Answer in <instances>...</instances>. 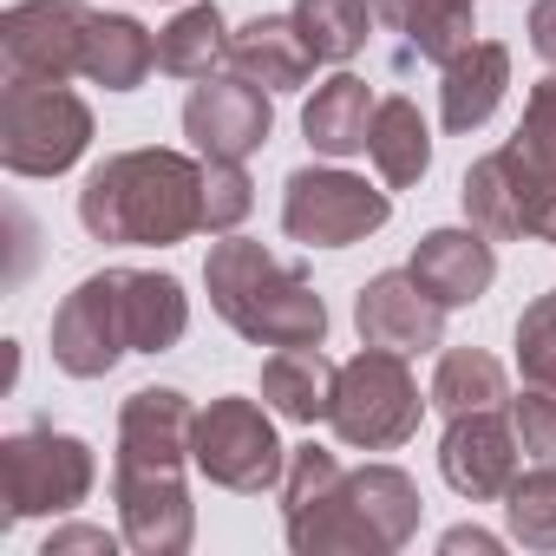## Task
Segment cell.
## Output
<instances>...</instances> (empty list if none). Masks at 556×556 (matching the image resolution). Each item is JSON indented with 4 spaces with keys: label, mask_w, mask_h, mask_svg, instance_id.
Instances as JSON below:
<instances>
[{
    "label": "cell",
    "mask_w": 556,
    "mask_h": 556,
    "mask_svg": "<svg viewBox=\"0 0 556 556\" xmlns=\"http://www.w3.org/2000/svg\"><path fill=\"white\" fill-rule=\"evenodd\" d=\"M190 400L170 387H144L125 400L118 413V517H125V543L144 556H177L190 549V491H184V458H190Z\"/></svg>",
    "instance_id": "6da1fadb"
},
{
    "label": "cell",
    "mask_w": 556,
    "mask_h": 556,
    "mask_svg": "<svg viewBox=\"0 0 556 556\" xmlns=\"http://www.w3.org/2000/svg\"><path fill=\"white\" fill-rule=\"evenodd\" d=\"M79 223L99 242L170 249L203 229V164L184 151H118L86 177Z\"/></svg>",
    "instance_id": "7a4b0ae2"
},
{
    "label": "cell",
    "mask_w": 556,
    "mask_h": 556,
    "mask_svg": "<svg viewBox=\"0 0 556 556\" xmlns=\"http://www.w3.org/2000/svg\"><path fill=\"white\" fill-rule=\"evenodd\" d=\"M203 282H210V308L255 348H321L328 334V308L308 289V275L249 236H223L210 249Z\"/></svg>",
    "instance_id": "3957f363"
},
{
    "label": "cell",
    "mask_w": 556,
    "mask_h": 556,
    "mask_svg": "<svg viewBox=\"0 0 556 556\" xmlns=\"http://www.w3.org/2000/svg\"><path fill=\"white\" fill-rule=\"evenodd\" d=\"M92 144V112L66 79H14L0 92V157L21 177H60Z\"/></svg>",
    "instance_id": "277c9868"
},
{
    "label": "cell",
    "mask_w": 556,
    "mask_h": 556,
    "mask_svg": "<svg viewBox=\"0 0 556 556\" xmlns=\"http://www.w3.org/2000/svg\"><path fill=\"white\" fill-rule=\"evenodd\" d=\"M419 380L406 374V354L393 348H361L348 367H341V387H334V432L341 445L354 452H393L419 432Z\"/></svg>",
    "instance_id": "5b68a950"
},
{
    "label": "cell",
    "mask_w": 556,
    "mask_h": 556,
    "mask_svg": "<svg viewBox=\"0 0 556 556\" xmlns=\"http://www.w3.org/2000/svg\"><path fill=\"white\" fill-rule=\"evenodd\" d=\"M282 517H289V543H295L302 556H334V549H367V556H380L374 530H367L361 510H354V491H348L341 458L321 452V445L289 452V471H282Z\"/></svg>",
    "instance_id": "8992f818"
},
{
    "label": "cell",
    "mask_w": 556,
    "mask_h": 556,
    "mask_svg": "<svg viewBox=\"0 0 556 556\" xmlns=\"http://www.w3.org/2000/svg\"><path fill=\"white\" fill-rule=\"evenodd\" d=\"M190 465L223 491H268L282 484L289 452L255 400H210V413L190 426Z\"/></svg>",
    "instance_id": "52a82bcc"
},
{
    "label": "cell",
    "mask_w": 556,
    "mask_h": 556,
    "mask_svg": "<svg viewBox=\"0 0 556 556\" xmlns=\"http://www.w3.org/2000/svg\"><path fill=\"white\" fill-rule=\"evenodd\" d=\"M99 465L73 432H14L0 445V504L8 517H47L86 504Z\"/></svg>",
    "instance_id": "ba28073f"
},
{
    "label": "cell",
    "mask_w": 556,
    "mask_h": 556,
    "mask_svg": "<svg viewBox=\"0 0 556 556\" xmlns=\"http://www.w3.org/2000/svg\"><path fill=\"white\" fill-rule=\"evenodd\" d=\"M465 216L491 242H517V236L556 242V184L517 144H504V151H491L465 170Z\"/></svg>",
    "instance_id": "9c48e42d"
},
{
    "label": "cell",
    "mask_w": 556,
    "mask_h": 556,
    "mask_svg": "<svg viewBox=\"0 0 556 556\" xmlns=\"http://www.w3.org/2000/svg\"><path fill=\"white\" fill-rule=\"evenodd\" d=\"M393 216L387 190H367V177H348V170H295L289 177V197H282V229L308 249H348L361 236H374L380 223Z\"/></svg>",
    "instance_id": "30bf717a"
},
{
    "label": "cell",
    "mask_w": 556,
    "mask_h": 556,
    "mask_svg": "<svg viewBox=\"0 0 556 556\" xmlns=\"http://www.w3.org/2000/svg\"><path fill=\"white\" fill-rule=\"evenodd\" d=\"M86 34H92L86 0H21L0 21V53H8L14 79H73L86 73Z\"/></svg>",
    "instance_id": "8fae6325"
},
{
    "label": "cell",
    "mask_w": 556,
    "mask_h": 556,
    "mask_svg": "<svg viewBox=\"0 0 556 556\" xmlns=\"http://www.w3.org/2000/svg\"><path fill=\"white\" fill-rule=\"evenodd\" d=\"M118 354H131L125 341V308H118V268L86 275L66 295V308L53 315V361L73 380H99L118 367Z\"/></svg>",
    "instance_id": "7c38bea8"
},
{
    "label": "cell",
    "mask_w": 556,
    "mask_h": 556,
    "mask_svg": "<svg viewBox=\"0 0 556 556\" xmlns=\"http://www.w3.org/2000/svg\"><path fill=\"white\" fill-rule=\"evenodd\" d=\"M439 471L458 497L471 504H491L504 497L517 478H523V445H517V426L504 419V406L491 413H458L445 445H439Z\"/></svg>",
    "instance_id": "4fadbf2b"
},
{
    "label": "cell",
    "mask_w": 556,
    "mask_h": 556,
    "mask_svg": "<svg viewBox=\"0 0 556 556\" xmlns=\"http://www.w3.org/2000/svg\"><path fill=\"white\" fill-rule=\"evenodd\" d=\"M354 328H361L367 348L426 354V348H439V334H445V302L426 295V282H419L413 268H387V275H374V282L361 289Z\"/></svg>",
    "instance_id": "5bb4252c"
},
{
    "label": "cell",
    "mask_w": 556,
    "mask_h": 556,
    "mask_svg": "<svg viewBox=\"0 0 556 556\" xmlns=\"http://www.w3.org/2000/svg\"><path fill=\"white\" fill-rule=\"evenodd\" d=\"M268 92L255 86V79H203L197 92H190V105H184V131H190V144L203 151V157H249V151H262L268 144Z\"/></svg>",
    "instance_id": "9a60e30c"
},
{
    "label": "cell",
    "mask_w": 556,
    "mask_h": 556,
    "mask_svg": "<svg viewBox=\"0 0 556 556\" xmlns=\"http://www.w3.org/2000/svg\"><path fill=\"white\" fill-rule=\"evenodd\" d=\"M406 268L426 282V295H439L445 308H465V302H478L497 282V255H491V236L478 223L471 229H432V236H419V249H413Z\"/></svg>",
    "instance_id": "2e32d148"
},
{
    "label": "cell",
    "mask_w": 556,
    "mask_h": 556,
    "mask_svg": "<svg viewBox=\"0 0 556 556\" xmlns=\"http://www.w3.org/2000/svg\"><path fill=\"white\" fill-rule=\"evenodd\" d=\"M229 66L242 79H255L262 92H289L315 73L308 40L295 34V14H255L236 40H229Z\"/></svg>",
    "instance_id": "e0dca14e"
},
{
    "label": "cell",
    "mask_w": 556,
    "mask_h": 556,
    "mask_svg": "<svg viewBox=\"0 0 556 556\" xmlns=\"http://www.w3.org/2000/svg\"><path fill=\"white\" fill-rule=\"evenodd\" d=\"M510 86V53L497 40H471L458 60H445V86H439V118L445 131H478Z\"/></svg>",
    "instance_id": "ac0fdd59"
},
{
    "label": "cell",
    "mask_w": 556,
    "mask_h": 556,
    "mask_svg": "<svg viewBox=\"0 0 556 556\" xmlns=\"http://www.w3.org/2000/svg\"><path fill=\"white\" fill-rule=\"evenodd\" d=\"M334 387H341V367L321 354V348H275L262 361V400L295 419V426H315L334 413Z\"/></svg>",
    "instance_id": "d6986e66"
},
{
    "label": "cell",
    "mask_w": 556,
    "mask_h": 556,
    "mask_svg": "<svg viewBox=\"0 0 556 556\" xmlns=\"http://www.w3.org/2000/svg\"><path fill=\"white\" fill-rule=\"evenodd\" d=\"M374 86L367 79H354V73H334L328 86H315V99L302 105V131H308V144L321 151V157H354V151H367V138H374Z\"/></svg>",
    "instance_id": "ffe728a7"
},
{
    "label": "cell",
    "mask_w": 556,
    "mask_h": 556,
    "mask_svg": "<svg viewBox=\"0 0 556 556\" xmlns=\"http://www.w3.org/2000/svg\"><path fill=\"white\" fill-rule=\"evenodd\" d=\"M348 491H354V510H361V523L374 530L380 549H400V543L419 530V484H413L400 465L348 471Z\"/></svg>",
    "instance_id": "44dd1931"
},
{
    "label": "cell",
    "mask_w": 556,
    "mask_h": 556,
    "mask_svg": "<svg viewBox=\"0 0 556 556\" xmlns=\"http://www.w3.org/2000/svg\"><path fill=\"white\" fill-rule=\"evenodd\" d=\"M374 14L413 40L419 60H458L471 47V0H374Z\"/></svg>",
    "instance_id": "7402d4cb"
},
{
    "label": "cell",
    "mask_w": 556,
    "mask_h": 556,
    "mask_svg": "<svg viewBox=\"0 0 556 556\" xmlns=\"http://www.w3.org/2000/svg\"><path fill=\"white\" fill-rule=\"evenodd\" d=\"M157 66V40L125 21V14H92V34H86V79H99L105 92H131L144 86V73Z\"/></svg>",
    "instance_id": "603a6c76"
},
{
    "label": "cell",
    "mask_w": 556,
    "mask_h": 556,
    "mask_svg": "<svg viewBox=\"0 0 556 556\" xmlns=\"http://www.w3.org/2000/svg\"><path fill=\"white\" fill-rule=\"evenodd\" d=\"M367 157H374V170H380L393 190H406V184L426 177V164H432V131H426V118H419L413 99H380Z\"/></svg>",
    "instance_id": "cb8c5ba5"
},
{
    "label": "cell",
    "mask_w": 556,
    "mask_h": 556,
    "mask_svg": "<svg viewBox=\"0 0 556 556\" xmlns=\"http://www.w3.org/2000/svg\"><path fill=\"white\" fill-rule=\"evenodd\" d=\"M229 27L223 14L210 8V0H197V8H184L164 34H157V66L170 79H216V66H229Z\"/></svg>",
    "instance_id": "d4e9b609"
},
{
    "label": "cell",
    "mask_w": 556,
    "mask_h": 556,
    "mask_svg": "<svg viewBox=\"0 0 556 556\" xmlns=\"http://www.w3.org/2000/svg\"><path fill=\"white\" fill-rule=\"evenodd\" d=\"M510 393H504V367L484 354V348H445L439 354V374H432V406L445 413V419H458V413H491V406H504Z\"/></svg>",
    "instance_id": "484cf974"
},
{
    "label": "cell",
    "mask_w": 556,
    "mask_h": 556,
    "mask_svg": "<svg viewBox=\"0 0 556 556\" xmlns=\"http://www.w3.org/2000/svg\"><path fill=\"white\" fill-rule=\"evenodd\" d=\"M374 8L367 0H295V34L308 40L315 66H341L367 47Z\"/></svg>",
    "instance_id": "4316f807"
},
{
    "label": "cell",
    "mask_w": 556,
    "mask_h": 556,
    "mask_svg": "<svg viewBox=\"0 0 556 556\" xmlns=\"http://www.w3.org/2000/svg\"><path fill=\"white\" fill-rule=\"evenodd\" d=\"M504 517L510 536L530 549H556V465H530L510 491H504Z\"/></svg>",
    "instance_id": "83f0119b"
},
{
    "label": "cell",
    "mask_w": 556,
    "mask_h": 556,
    "mask_svg": "<svg viewBox=\"0 0 556 556\" xmlns=\"http://www.w3.org/2000/svg\"><path fill=\"white\" fill-rule=\"evenodd\" d=\"M249 203H255L249 170L236 157H203V229L210 236H229L249 216Z\"/></svg>",
    "instance_id": "f1b7e54d"
},
{
    "label": "cell",
    "mask_w": 556,
    "mask_h": 556,
    "mask_svg": "<svg viewBox=\"0 0 556 556\" xmlns=\"http://www.w3.org/2000/svg\"><path fill=\"white\" fill-rule=\"evenodd\" d=\"M517 367L530 387L556 393V295H536L517 321Z\"/></svg>",
    "instance_id": "f546056e"
},
{
    "label": "cell",
    "mask_w": 556,
    "mask_h": 556,
    "mask_svg": "<svg viewBox=\"0 0 556 556\" xmlns=\"http://www.w3.org/2000/svg\"><path fill=\"white\" fill-rule=\"evenodd\" d=\"M549 184H556V73L543 79V86H530V99H523V125H517V138H510Z\"/></svg>",
    "instance_id": "4dcf8cb0"
},
{
    "label": "cell",
    "mask_w": 556,
    "mask_h": 556,
    "mask_svg": "<svg viewBox=\"0 0 556 556\" xmlns=\"http://www.w3.org/2000/svg\"><path fill=\"white\" fill-rule=\"evenodd\" d=\"M510 426H517V445L530 465H556V393L530 387L523 400H510Z\"/></svg>",
    "instance_id": "1f68e13d"
},
{
    "label": "cell",
    "mask_w": 556,
    "mask_h": 556,
    "mask_svg": "<svg viewBox=\"0 0 556 556\" xmlns=\"http://www.w3.org/2000/svg\"><path fill=\"white\" fill-rule=\"evenodd\" d=\"M530 47L556 73V0H536V8H530Z\"/></svg>",
    "instance_id": "d6a6232c"
},
{
    "label": "cell",
    "mask_w": 556,
    "mask_h": 556,
    "mask_svg": "<svg viewBox=\"0 0 556 556\" xmlns=\"http://www.w3.org/2000/svg\"><path fill=\"white\" fill-rule=\"evenodd\" d=\"M66 549H112V536H105V530H86V523L53 530V536H47V556H66Z\"/></svg>",
    "instance_id": "836d02e7"
},
{
    "label": "cell",
    "mask_w": 556,
    "mask_h": 556,
    "mask_svg": "<svg viewBox=\"0 0 556 556\" xmlns=\"http://www.w3.org/2000/svg\"><path fill=\"white\" fill-rule=\"evenodd\" d=\"M445 549H497V536H484V530H452Z\"/></svg>",
    "instance_id": "e575fe53"
}]
</instances>
